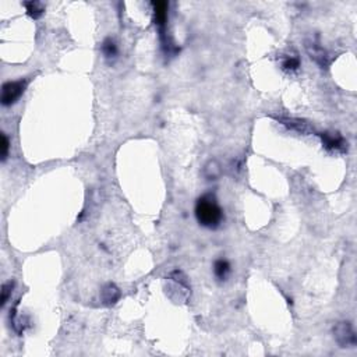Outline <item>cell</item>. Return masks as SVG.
<instances>
[{
    "mask_svg": "<svg viewBox=\"0 0 357 357\" xmlns=\"http://www.w3.org/2000/svg\"><path fill=\"white\" fill-rule=\"evenodd\" d=\"M153 14H155V23L161 27L162 36L165 35V24L168 20V3L165 2H153Z\"/></svg>",
    "mask_w": 357,
    "mask_h": 357,
    "instance_id": "cell-7",
    "label": "cell"
},
{
    "mask_svg": "<svg viewBox=\"0 0 357 357\" xmlns=\"http://www.w3.org/2000/svg\"><path fill=\"white\" fill-rule=\"evenodd\" d=\"M101 297H102V301L107 306H112L115 303H118V300L120 299V291L116 285L113 283H107L106 286H103L102 292H101Z\"/></svg>",
    "mask_w": 357,
    "mask_h": 357,
    "instance_id": "cell-8",
    "label": "cell"
},
{
    "mask_svg": "<svg viewBox=\"0 0 357 357\" xmlns=\"http://www.w3.org/2000/svg\"><path fill=\"white\" fill-rule=\"evenodd\" d=\"M203 173H204V176L208 178V180H215V178H218L220 176V173H222V169H220L219 162H218V161H215V159L209 161L208 164L204 166Z\"/></svg>",
    "mask_w": 357,
    "mask_h": 357,
    "instance_id": "cell-9",
    "label": "cell"
},
{
    "mask_svg": "<svg viewBox=\"0 0 357 357\" xmlns=\"http://www.w3.org/2000/svg\"><path fill=\"white\" fill-rule=\"evenodd\" d=\"M26 87L27 81H23V80L6 82L3 88H2V105L3 106H10L14 102H17L26 91Z\"/></svg>",
    "mask_w": 357,
    "mask_h": 357,
    "instance_id": "cell-2",
    "label": "cell"
},
{
    "mask_svg": "<svg viewBox=\"0 0 357 357\" xmlns=\"http://www.w3.org/2000/svg\"><path fill=\"white\" fill-rule=\"evenodd\" d=\"M195 218L205 228L215 229L224 219V212L214 194H205L199 197L195 204Z\"/></svg>",
    "mask_w": 357,
    "mask_h": 357,
    "instance_id": "cell-1",
    "label": "cell"
},
{
    "mask_svg": "<svg viewBox=\"0 0 357 357\" xmlns=\"http://www.w3.org/2000/svg\"><path fill=\"white\" fill-rule=\"evenodd\" d=\"M102 52L107 59H110V57H115L118 55V46H116V43L112 39H106V41L103 42Z\"/></svg>",
    "mask_w": 357,
    "mask_h": 357,
    "instance_id": "cell-13",
    "label": "cell"
},
{
    "mask_svg": "<svg viewBox=\"0 0 357 357\" xmlns=\"http://www.w3.org/2000/svg\"><path fill=\"white\" fill-rule=\"evenodd\" d=\"M9 149H10V143H9V138L5 133L2 134V159L6 161L7 155H9Z\"/></svg>",
    "mask_w": 357,
    "mask_h": 357,
    "instance_id": "cell-15",
    "label": "cell"
},
{
    "mask_svg": "<svg viewBox=\"0 0 357 357\" xmlns=\"http://www.w3.org/2000/svg\"><path fill=\"white\" fill-rule=\"evenodd\" d=\"M13 287H14V282H7V283H5V285L2 286V299H0V304H2V307L6 306V303L9 301V299H10L11 296V292H13Z\"/></svg>",
    "mask_w": 357,
    "mask_h": 357,
    "instance_id": "cell-14",
    "label": "cell"
},
{
    "mask_svg": "<svg viewBox=\"0 0 357 357\" xmlns=\"http://www.w3.org/2000/svg\"><path fill=\"white\" fill-rule=\"evenodd\" d=\"M320 137L322 140L324 147L329 151H337V152H345L346 149V141L339 133H321Z\"/></svg>",
    "mask_w": 357,
    "mask_h": 357,
    "instance_id": "cell-5",
    "label": "cell"
},
{
    "mask_svg": "<svg viewBox=\"0 0 357 357\" xmlns=\"http://www.w3.org/2000/svg\"><path fill=\"white\" fill-rule=\"evenodd\" d=\"M300 67V59L297 56H286L282 61V69L286 70V72H297Z\"/></svg>",
    "mask_w": 357,
    "mask_h": 357,
    "instance_id": "cell-12",
    "label": "cell"
},
{
    "mask_svg": "<svg viewBox=\"0 0 357 357\" xmlns=\"http://www.w3.org/2000/svg\"><path fill=\"white\" fill-rule=\"evenodd\" d=\"M278 120L291 130L299 131L301 134H311L314 133V128L308 123L303 122L300 119H289V118H278Z\"/></svg>",
    "mask_w": 357,
    "mask_h": 357,
    "instance_id": "cell-6",
    "label": "cell"
},
{
    "mask_svg": "<svg viewBox=\"0 0 357 357\" xmlns=\"http://www.w3.org/2000/svg\"><path fill=\"white\" fill-rule=\"evenodd\" d=\"M214 274L219 281H225L230 274V264L226 260H216L214 264Z\"/></svg>",
    "mask_w": 357,
    "mask_h": 357,
    "instance_id": "cell-10",
    "label": "cell"
},
{
    "mask_svg": "<svg viewBox=\"0 0 357 357\" xmlns=\"http://www.w3.org/2000/svg\"><path fill=\"white\" fill-rule=\"evenodd\" d=\"M333 333L341 347H352L356 345V335L349 322L343 321L337 324V327L333 328Z\"/></svg>",
    "mask_w": 357,
    "mask_h": 357,
    "instance_id": "cell-3",
    "label": "cell"
},
{
    "mask_svg": "<svg viewBox=\"0 0 357 357\" xmlns=\"http://www.w3.org/2000/svg\"><path fill=\"white\" fill-rule=\"evenodd\" d=\"M24 6H26L28 15L32 18H39L43 13V5L39 2H26Z\"/></svg>",
    "mask_w": 357,
    "mask_h": 357,
    "instance_id": "cell-11",
    "label": "cell"
},
{
    "mask_svg": "<svg viewBox=\"0 0 357 357\" xmlns=\"http://www.w3.org/2000/svg\"><path fill=\"white\" fill-rule=\"evenodd\" d=\"M306 49L307 53L310 55V57L316 61L318 66H321L324 69V67H327L329 64V55H328V52L318 42L307 41Z\"/></svg>",
    "mask_w": 357,
    "mask_h": 357,
    "instance_id": "cell-4",
    "label": "cell"
}]
</instances>
